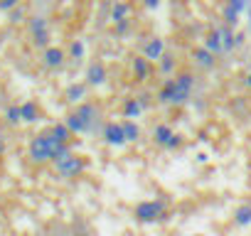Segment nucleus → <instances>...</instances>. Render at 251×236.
Masks as SVG:
<instances>
[{
  "label": "nucleus",
  "mask_w": 251,
  "mask_h": 236,
  "mask_svg": "<svg viewBox=\"0 0 251 236\" xmlns=\"http://www.w3.org/2000/svg\"><path fill=\"white\" fill-rule=\"evenodd\" d=\"M64 123L69 126V131L74 136H89L96 133L101 126V108L94 101H81L76 103L67 116H64Z\"/></svg>",
  "instance_id": "1"
},
{
  "label": "nucleus",
  "mask_w": 251,
  "mask_h": 236,
  "mask_svg": "<svg viewBox=\"0 0 251 236\" xmlns=\"http://www.w3.org/2000/svg\"><path fill=\"white\" fill-rule=\"evenodd\" d=\"M133 219L138 224H160L168 219V202L165 199H143L133 207Z\"/></svg>",
  "instance_id": "2"
},
{
  "label": "nucleus",
  "mask_w": 251,
  "mask_h": 236,
  "mask_svg": "<svg viewBox=\"0 0 251 236\" xmlns=\"http://www.w3.org/2000/svg\"><path fill=\"white\" fill-rule=\"evenodd\" d=\"M86 167H89L86 158H84V155H76L74 150L52 163V170H54L62 180H76V177H81V175L86 172Z\"/></svg>",
  "instance_id": "3"
},
{
  "label": "nucleus",
  "mask_w": 251,
  "mask_h": 236,
  "mask_svg": "<svg viewBox=\"0 0 251 236\" xmlns=\"http://www.w3.org/2000/svg\"><path fill=\"white\" fill-rule=\"evenodd\" d=\"M52 145H54V141H52V136L45 131V133H37L32 141H30V145H27V158H30V163H35V165H47V163H52Z\"/></svg>",
  "instance_id": "4"
},
{
  "label": "nucleus",
  "mask_w": 251,
  "mask_h": 236,
  "mask_svg": "<svg viewBox=\"0 0 251 236\" xmlns=\"http://www.w3.org/2000/svg\"><path fill=\"white\" fill-rule=\"evenodd\" d=\"M155 101H158L160 106H185V103L190 101V96H185V94L177 89L175 76H168V79L160 84V89H158V94H155Z\"/></svg>",
  "instance_id": "5"
},
{
  "label": "nucleus",
  "mask_w": 251,
  "mask_h": 236,
  "mask_svg": "<svg viewBox=\"0 0 251 236\" xmlns=\"http://www.w3.org/2000/svg\"><path fill=\"white\" fill-rule=\"evenodd\" d=\"M27 30H30V37H32V45L35 47H40V49H47L50 47L52 35H50V23H47L45 15H32L27 20Z\"/></svg>",
  "instance_id": "6"
},
{
  "label": "nucleus",
  "mask_w": 251,
  "mask_h": 236,
  "mask_svg": "<svg viewBox=\"0 0 251 236\" xmlns=\"http://www.w3.org/2000/svg\"><path fill=\"white\" fill-rule=\"evenodd\" d=\"M101 141L111 148H123L126 143V133H123V123L121 121H106L101 128Z\"/></svg>",
  "instance_id": "7"
},
{
  "label": "nucleus",
  "mask_w": 251,
  "mask_h": 236,
  "mask_svg": "<svg viewBox=\"0 0 251 236\" xmlns=\"http://www.w3.org/2000/svg\"><path fill=\"white\" fill-rule=\"evenodd\" d=\"M190 59H192V64H195L197 69H202V71H209V69H214V67H217V54H212L204 45L192 47Z\"/></svg>",
  "instance_id": "8"
},
{
  "label": "nucleus",
  "mask_w": 251,
  "mask_h": 236,
  "mask_svg": "<svg viewBox=\"0 0 251 236\" xmlns=\"http://www.w3.org/2000/svg\"><path fill=\"white\" fill-rule=\"evenodd\" d=\"M64 62H67V52H64L62 47L50 45L47 49H42V64H45L47 69H62Z\"/></svg>",
  "instance_id": "9"
},
{
  "label": "nucleus",
  "mask_w": 251,
  "mask_h": 236,
  "mask_svg": "<svg viewBox=\"0 0 251 236\" xmlns=\"http://www.w3.org/2000/svg\"><path fill=\"white\" fill-rule=\"evenodd\" d=\"M231 226H236V229L251 226V199H244V202H239L234 207V212H231Z\"/></svg>",
  "instance_id": "10"
},
{
  "label": "nucleus",
  "mask_w": 251,
  "mask_h": 236,
  "mask_svg": "<svg viewBox=\"0 0 251 236\" xmlns=\"http://www.w3.org/2000/svg\"><path fill=\"white\" fill-rule=\"evenodd\" d=\"M165 52H168V49H165V40H163V37H151V40L146 42V47H143V57H146L148 62H153V64H158Z\"/></svg>",
  "instance_id": "11"
},
{
  "label": "nucleus",
  "mask_w": 251,
  "mask_h": 236,
  "mask_svg": "<svg viewBox=\"0 0 251 236\" xmlns=\"http://www.w3.org/2000/svg\"><path fill=\"white\" fill-rule=\"evenodd\" d=\"M106 76H108V71H106V64L103 62H91L86 67V84L89 86H101L106 81Z\"/></svg>",
  "instance_id": "12"
},
{
  "label": "nucleus",
  "mask_w": 251,
  "mask_h": 236,
  "mask_svg": "<svg viewBox=\"0 0 251 236\" xmlns=\"http://www.w3.org/2000/svg\"><path fill=\"white\" fill-rule=\"evenodd\" d=\"M151 69H153V62H148L143 54H138V57L131 59V71H133V79L136 81H146L151 76Z\"/></svg>",
  "instance_id": "13"
},
{
  "label": "nucleus",
  "mask_w": 251,
  "mask_h": 236,
  "mask_svg": "<svg viewBox=\"0 0 251 236\" xmlns=\"http://www.w3.org/2000/svg\"><path fill=\"white\" fill-rule=\"evenodd\" d=\"M143 111H146V106L141 103V98H138V96L126 98V101H123V106H121V113H123V118H131V121L141 118V116H143Z\"/></svg>",
  "instance_id": "14"
},
{
  "label": "nucleus",
  "mask_w": 251,
  "mask_h": 236,
  "mask_svg": "<svg viewBox=\"0 0 251 236\" xmlns=\"http://www.w3.org/2000/svg\"><path fill=\"white\" fill-rule=\"evenodd\" d=\"M86 91H89V84L86 81H79V84H69L67 86V91H64V98H67V103H81V101H86Z\"/></svg>",
  "instance_id": "15"
},
{
  "label": "nucleus",
  "mask_w": 251,
  "mask_h": 236,
  "mask_svg": "<svg viewBox=\"0 0 251 236\" xmlns=\"http://www.w3.org/2000/svg\"><path fill=\"white\" fill-rule=\"evenodd\" d=\"M173 136H175V131H173V126H168V123H158V126L153 128V143H155L158 148H165V150H168Z\"/></svg>",
  "instance_id": "16"
},
{
  "label": "nucleus",
  "mask_w": 251,
  "mask_h": 236,
  "mask_svg": "<svg viewBox=\"0 0 251 236\" xmlns=\"http://www.w3.org/2000/svg\"><path fill=\"white\" fill-rule=\"evenodd\" d=\"M212 54H224V47H222V35H219V27H212L207 35H204V42H202Z\"/></svg>",
  "instance_id": "17"
},
{
  "label": "nucleus",
  "mask_w": 251,
  "mask_h": 236,
  "mask_svg": "<svg viewBox=\"0 0 251 236\" xmlns=\"http://www.w3.org/2000/svg\"><path fill=\"white\" fill-rule=\"evenodd\" d=\"M158 71H160V76H175L177 74V59H175V54H170V52H165L163 57H160V62H158Z\"/></svg>",
  "instance_id": "18"
},
{
  "label": "nucleus",
  "mask_w": 251,
  "mask_h": 236,
  "mask_svg": "<svg viewBox=\"0 0 251 236\" xmlns=\"http://www.w3.org/2000/svg\"><path fill=\"white\" fill-rule=\"evenodd\" d=\"M128 18H131V5L126 3V0H116L113 8H111V23L118 25V23L128 20Z\"/></svg>",
  "instance_id": "19"
},
{
  "label": "nucleus",
  "mask_w": 251,
  "mask_h": 236,
  "mask_svg": "<svg viewBox=\"0 0 251 236\" xmlns=\"http://www.w3.org/2000/svg\"><path fill=\"white\" fill-rule=\"evenodd\" d=\"M175 84H177V89L185 96H192V91H195V74L192 71H177L175 74Z\"/></svg>",
  "instance_id": "20"
},
{
  "label": "nucleus",
  "mask_w": 251,
  "mask_h": 236,
  "mask_svg": "<svg viewBox=\"0 0 251 236\" xmlns=\"http://www.w3.org/2000/svg\"><path fill=\"white\" fill-rule=\"evenodd\" d=\"M47 133H50L54 141H59V143H69V145H72V141H74V133L69 131V126H67L64 121H62V123H54Z\"/></svg>",
  "instance_id": "21"
},
{
  "label": "nucleus",
  "mask_w": 251,
  "mask_h": 236,
  "mask_svg": "<svg viewBox=\"0 0 251 236\" xmlns=\"http://www.w3.org/2000/svg\"><path fill=\"white\" fill-rule=\"evenodd\" d=\"M219 35H222V47H224V54H229L236 45H239V37H234V27L229 25H222L219 27Z\"/></svg>",
  "instance_id": "22"
},
{
  "label": "nucleus",
  "mask_w": 251,
  "mask_h": 236,
  "mask_svg": "<svg viewBox=\"0 0 251 236\" xmlns=\"http://www.w3.org/2000/svg\"><path fill=\"white\" fill-rule=\"evenodd\" d=\"M20 108H23V123H37L40 121V106L35 101H25V103H20Z\"/></svg>",
  "instance_id": "23"
},
{
  "label": "nucleus",
  "mask_w": 251,
  "mask_h": 236,
  "mask_svg": "<svg viewBox=\"0 0 251 236\" xmlns=\"http://www.w3.org/2000/svg\"><path fill=\"white\" fill-rule=\"evenodd\" d=\"M123 133H126V141L128 143H138L141 141V126L136 121H131V118H123Z\"/></svg>",
  "instance_id": "24"
},
{
  "label": "nucleus",
  "mask_w": 251,
  "mask_h": 236,
  "mask_svg": "<svg viewBox=\"0 0 251 236\" xmlns=\"http://www.w3.org/2000/svg\"><path fill=\"white\" fill-rule=\"evenodd\" d=\"M5 123L13 126V128L23 123V108H20V103H10L5 108Z\"/></svg>",
  "instance_id": "25"
},
{
  "label": "nucleus",
  "mask_w": 251,
  "mask_h": 236,
  "mask_svg": "<svg viewBox=\"0 0 251 236\" xmlns=\"http://www.w3.org/2000/svg\"><path fill=\"white\" fill-rule=\"evenodd\" d=\"M222 20H224V25H229V27H239V23H241V13L239 10H234L231 5H224L222 8Z\"/></svg>",
  "instance_id": "26"
},
{
  "label": "nucleus",
  "mask_w": 251,
  "mask_h": 236,
  "mask_svg": "<svg viewBox=\"0 0 251 236\" xmlns=\"http://www.w3.org/2000/svg\"><path fill=\"white\" fill-rule=\"evenodd\" d=\"M50 236H84V234L76 229V224L74 226H69V224H54L50 229Z\"/></svg>",
  "instance_id": "27"
},
{
  "label": "nucleus",
  "mask_w": 251,
  "mask_h": 236,
  "mask_svg": "<svg viewBox=\"0 0 251 236\" xmlns=\"http://www.w3.org/2000/svg\"><path fill=\"white\" fill-rule=\"evenodd\" d=\"M86 57V45H84V40H72V45H69V59H84Z\"/></svg>",
  "instance_id": "28"
},
{
  "label": "nucleus",
  "mask_w": 251,
  "mask_h": 236,
  "mask_svg": "<svg viewBox=\"0 0 251 236\" xmlns=\"http://www.w3.org/2000/svg\"><path fill=\"white\" fill-rule=\"evenodd\" d=\"M249 3H251V0H226V5H231V8L239 10V13H246Z\"/></svg>",
  "instance_id": "29"
},
{
  "label": "nucleus",
  "mask_w": 251,
  "mask_h": 236,
  "mask_svg": "<svg viewBox=\"0 0 251 236\" xmlns=\"http://www.w3.org/2000/svg\"><path fill=\"white\" fill-rule=\"evenodd\" d=\"M18 5H20V0H0V10H3V13H10Z\"/></svg>",
  "instance_id": "30"
},
{
  "label": "nucleus",
  "mask_w": 251,
  "mask_h": 236,
  "mask_svg": "<svg viewBox=\"0 0 251 236\" xmlns=\"http://www.w3.org/2000/svg\"><path fill=\"white\" fill-rule=\"evenodd\" d=\"M25 20V10L18 5L15 10H10V23H23Z\"/></svg>",
  "instance_id": "31"
},
{
  "label": "nucleus",
  "mask_w": 251,
  "mask_h": 236,
  "mask_svg": "<svg viewBox=\"0 0 251 236\" xmlns=\"http://www.w3.org/2000/svg\"><path fill=\"white\" fill-rule=\"evenodd\" d=\"M143 5L148 10H155V8H160V0H143Z\"/></svg>",
  "instance_id": "32"
},
{
  "label": "nucleus",
  "mask_w": 251,
  "mask_h": 236,
  "mask_svg": "<svg viewBox=\"0 0 251 236\" xmlns=\"http://www.w3.org/2000/svg\"><path fill=\"white\" fill-rule=\"evenodd\" d=\"M207 160H209V155H207V153H197V163H200V165H204Z\"/></svg>",
  "instance_id": "33"
},
{
  "label": "nucleus",
  "mask_w": 251,
  "mask_h": 236,
  "mask_svg": "<svg viewBox=\"0 0 251 236\" xmlns=\"http://www.w3.org/2000/svg\"><path fill=\"white\" fill-rule=\"evenodd\" d=\"M246 18H249V30H251V3H249V8H246Z\"/></svg>",
  "instance_id": "34"
},
{
  "label": "nucleus",
  "mask_w": 251,
  "mask_h": 236,
  "mask_svg": "<svg viewBox=\"0 0 251 236\" xmlns=\"http://www.w3.org/2000/svg\"><path fill=\"white\" fill-rule=\"evenodd\" d=\"M244 84H246V86H249V89H251V71H249V74H246V76H244Z\"/></svg>",
  "instance_id": "35"
},
{
  "label": "nucleus",
  "mask_w": 251,
  "mask_h": 236,
  "mask_svg": "<svg viewBox=\"0 0 251 236\" xmlns=\"http://www.w3.org/2000/svg\"><path fill=\"white\" fill-rule=\"evenodd\" d=\"M5 153V138H0V155Z\"/></svg>",
  "instance_id": "36"
},
{
  "label": "nucleus",
  "mask_w": 251,
  "mask_h": 236,
  "mask_svg": "<svg viewBox=\"0 0 251 236\" xmlns=\"http://www.w3.org/2000/svg\"><path fill=\"white\" fill-rule=\"evenodd\" d=\"M40 236H50V231H45V234H40Z\"/></svg>",
  "instance_id": "37"
},
{
  "label": "nucleus",
  "mask_w": 251,
  "mask_h": 236,
  "mask_svg": "<svg viewBox=\"0 0 251 236\" xmlns=\"http://www.w3.org/2000/svg\"><path fill=\"white\" fill-rule=\"evenodd\" d=\"M192 236H204V234H192Z\"/></svg>",
  "instance_id": "38"
}]
</instances>
